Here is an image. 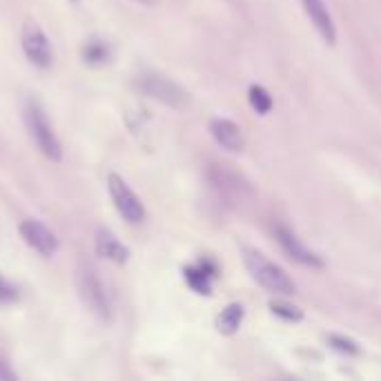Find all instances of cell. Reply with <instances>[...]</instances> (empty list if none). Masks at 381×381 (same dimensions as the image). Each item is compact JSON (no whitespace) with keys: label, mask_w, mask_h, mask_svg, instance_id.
Instances as JSON below:
<instances>
[{"label":"cell","mask_w":381,"mask_h":381,"mask_svg":"<svg viewBox=\"0 0 381 381\" xmlns=\"http://www.w3.org/2000/svg\"><path fill=\"white\" fill-rule=\"evenodd\" d=\"M72 3H78V0H72Z\"/></svg>","instance_id":"44dd1931"},{"label":"cell","mask_w":381,"mask_h":381,"mask_svg":"<svg viewBox=\"0 0 381 381\" xmlns=\"http://www.w3.org/2000/svg\"><path fill=\"white\" fill-rule=\"evenodd\" d=\"M132 3H136V5H143V7H157L161 0H132Z\"/></svg>","instance_id":"ffe728a7"},{"label":"cell","mask_w":381,"mask_h":381,"mask_svg":"<svg viewBox=\"0 0 381 381\" xmlns=\"http://www.w3.org/2000/svg\"><path fill=\"white\" fill-rule=\"evenodd\" d=\"M270 310H272V315H277L279 319H284V321L296 323V321L303 319V310H301V308L284 303V301H272V303H270Z\"/></svg>","instance_id":"2e32d148"},{"label":"cell","mask_w":381,"mask_h":381,"mask_svg":"<svg viewBox=\"0 0 381 381\" xmlns=\"http://www.w3.org/2000/svg\"><path fill=\"white\" fill-rule=\"evenodd\" d=\"M18 299H20L18 288L13 286L9 279L0 274V306H13V303H18Z\"/></svg>","instance_id":"e0dca14e"},{"label":"cell","mask_w":381,"mask_h":381,"mask_svg":"<svg viewBox=\"0 0 381 381\" xmlns=\"http://www.w3.org/2000/svg\"><path fill=\"white\" fill-rule=\"evenodd\" d=\"M328 344L339 350V352H346V355H359V346L352 341L348 337H339V334H330L328 337Z\"/></svg>","instance_id":"ac0fdd59"},{"label":"cell","mask_w":381,"mask_h":381,"mask_svg":"<svg viewBox=\"0 0 381 381\" xmlns=\"http://www.w3.org/2000/svg\"><path fill=\"white\" fill-rule=\"evenodd\" d=\"M13 379H16V373L9 368V363L0 359V381H13Z\"/></svg>","instance_id":"d6986e66"},{"label":"cell","mask_w":381,"mask_h":381,"mask_svg":"<svg viewBox=\"0 0 381 381\" xmlns=\"http://www.w3.org/2000/svg\"><path fill=\"white\" fill-rule=\"evenodd\" d=\"M107 192L111 196V203H114L116 212L123 217V221L127 223H143L145 221V205L143 201L138 199L136 192L127 186V181L116 174V172H111L107 176Z\"/></svg>","instance_id":"8992f818"},{"label":"cell","mask_w":381,"mask_h":381,"mask_svg":"<svg viewBox=\"0 0 381 381\" xmlns=\"http://www.w3.org/2000/svg\"><path fill=\"white\" fill-rule=\"evenodd\" d=\"M248 101L252 105V109L257 111V114L265 116V114H270L272 111V96L270 92H267L265 87H261V85H250V90H248Z\"/></svg>","instance_id":"9a60e30c"},{"label":"cell","mask_w":381,"mask_h":381,"mask_svg":"<svg viewBox=\"0 0 381 381\" xmlns=\"http://www.w3.org/2000/svg\"><path fill=\"white\" fill-rule=\"evenodd\" d=\"M306 16L313 23V27L317 30V34L323 38V42L328 45H334L337 42V25L332 13L326 5V0H301Z\"/></svg>","instance_id":"9c48e42d"},{"label":"cell","mask_w":381,"mask_h":381,"mask_svg":"<svg viewBox=\"0 0 381 381\" xmlns=\"http://www.w3.org/2000/svg\"><path fill=\"white\" fill-rule=\"evenodd\" d=\"M23 116H25L27 130H30V136L36 143V147L40 150L42 157L49 159L52 163H61L63 161V145H61V138L56 136L54 127L47 119L45 107H42L36 98H27Z\"/></svg>","instance_id":"6da1fadb"},{"label":"cell","mask_w":381,"mask_h":381,"mask_svg":"<svg viewBox=\"0 0 381 381\" xmlns=\"http://www.w3.org/2000/svg\"><path fill=\"white\" fill-rule=\"evenodd\" d=\"M274 234H277L279 246L284 248V252L288 254L292 261L301 263V265H306V267H323V259L319 257L317 252L310 250L290 228H286V225L279 223L277 228H274Z\"/></svg>","instance_id":"ba28073f"},{"label":"cell","mask_w":381,"mask_h":381,"mask_svg":"<svg viewBox=\"0 0 381 381\" xmlns=\"http://www.w3.org/2000/svg\"><path fill=\"white\" fill-rule=\"evenodd\" d=\"M80 59L90 67H103L111 61V47L103 38H90L80 47Z\"/></svg>","instance_id":"4fadbf2b"},{"label":"cell","mask_w":381,"mask_h":381,"mask_svg":"<svg viewBox=\"0 0 381 381\" xmlns=\"http://www.w3.org/2000/svg\"><path fill=\"white\" fill-rule=\"evenodd\" d=\"M210 134L217 140V145H221L228 152H241L246 147L243 130L230 119H212L210 121Z\"/></svg>","instance_id":"7c38bea8"},{"label":"cell","mask_w":381,"mask_h":381,"mask_svg":"<svg viewBox=\"0 0 381 381\" xmlns=\"http://www.w3.org/2000/svg\"><path fill=\"white\" fill-rule=\"evenodd\" d=\"M243 261H246V267L250 270L252 279L257 281L261 288H265L267 292L284 294V296L294 294V290H296L294 281L286 274L284 267L272 263L263 252L252 250V248H243Z\"/></svg>","instance_id":"7a4b0ae2"},{"label":"cell","mask_w":381,"mask_h":381,"mask_svg":"<svg viewBox=\"0 0 381 381\" xmlns=\"http://www.w3.org/2000/svg\"><path fill=\"white\" fill-rule=\"evenodd\" d=\"M219 277V267L214 261L210 259H201L192 265L183 267V279L190 286V290H194L196 294H212V284Z\"/></svg>","instance_id":"30bf717a"},{"label":"cell","mask_w":381,"mask_h":381,"mask_svg":"<svg viewBox=\"0 0 381 381\" xmlns=\"http://www.w3.org/2000/svg\"><path fill=\"white\" fill-rule=\"evenodd\" d=\"M18 234L27 246L40 254V257H54L61 248L59 236L38 219H25L18 225Z\"/></svg>","instance_id":"52a82bcc"},{"label":"cell","mask_w":381,"mask_h":381,"mask_svg":"<svg viewBox=\"0 0 381 381\" xmlns=\"http://www.w3.org/2000/svg\"><path fill=\"white\" fill-rule=\"evenodd\" d=\"M76 288H78L80 301L85 303V308H87L94 317L109 323L111 321V301H109V294L105 290L103 279L98 277L96 267L92 263H85V261L78 263Z\"/></svg>","instance_id":"3957f363"},{"label":"cell","mask_w":381,"mask_h":381,"mask_svg":"<svg viewBox=\"0 0 381 381\" xmlns=\"http://www.w3.org/2000/svg\"><path fill=\"white\" fill-rule=\"evenodd\" d=\"M134 85L143 96L152 98V101H159L172 109H186L190 103L188 92L183 90L179 83L157 72H143L136 78Z\"/></svg>","instance_id":"277c9868"},{"label":"cell","mask_w":381,"mask_h":381,"mask_svg":"<svg viewBox=\"0 0 381 381\" xmlns=\"http://www.w3.org/2000/svg\"><path fill=\"white\" fill-rule=\"evenodd\" d=\"M20 47H23L25 59L34 67H38V69L52 67V63H54L52 42H49L47 34L42 32V27L32 18H27L20 27Z\"/></svg>","instance_id":"5b68a950"},{"label":"cell","mask_w":381,"mask_h":381,"mask_svg":"<svg viewBox=\"0 0 381 381\" xmlns=\"http://www.w3.org/2000/svg\"><path fill=\"white\" fill-rule=\"evenodd\" d=\"M243 317H246V308L241 303H230L221 310V315L217 317V330L221 334H236L238 328H241L243 323Z\"/></svg>","instance_id":"5bb4252c"},{"label":"cell","mask_w":381,"mask_h":381,"mask_svg":"<svg viewBox=\"0 0 381 381\" xmlns=\"http://www.w3.org/2000/svg\"><path fill=\"white\" fill-rule=\"evenodd\" d=\"M94 248L96 254L101 259L116 263V265H125L130 261V248L119 241V236L111 232L109 228H98L96 230V238H94Z\"/></svg>","instance_id":"8fae6325"}]
</instances>
